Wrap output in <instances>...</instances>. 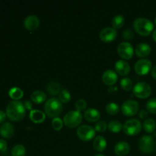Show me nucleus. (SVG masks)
<instances>
[{"label": "nucleus", "mask_w": 156, "mask_h": 156, "mask_svg": "<svg viewBox=\"0 0 156 156\" xmlns=\"http://www.w3.org/2000/svg\"><path fill=\"white\" fill-rule=\"evenodd\" d=\"M84 117L87 120L91 122H95L100 119L101 114L95 108H88L84 112Z\"/></svg>", "instance_id": "a211bd4d"}, {"label": "nucleus", "mask_w": 156, "mask_h": 156, "mask_svg": "<svg viewBox=\"0 0 156 156\" xmlns=\"http://www.w3.org/2000/svg\"><path fill=\"white\" fill-rule=\"evenodd\" d=\"M82 121V114L80 111H70L66 113L63 118V123L68 127L73 128L79 126Z\"/></svg>", "instance_id": "20e7f679"}, {"label": "nucleus", "mask_w": 156, "mask_h": 156, "mask_svg": "<svg viewBox=\"0 0 156 156\" xmlns=\"http://www.w3.org/2000/svg\"><path fill=\"white\" fill-rule=\"evenodd\" d=\"M152 65L150 59L143 58L137 60L135 63V71L139 75H146L150 71Z\"/></svg>", "instance_id": "9d476101"}, {"label": "nucleus", "mask_w": 156, "mask_h": 156, "mask_svg": "<svg viewBox=\"0 0 156 156\" xmlns=\"http://www.w3.org/2000/svg\"><path fill=\"white\" fill-rule=\"evenodd\" d=\"M152 76L156 79V66H154L152 69Z\"/></svg>", "instance_id": "a19ab883"}, {"label": "nucleus", "mask_w": 156, "mask_h": 156, "mask_svg": "<svg viewBox=\"0 0 156 156\" xmlns=\"http://www.w3.org/2000/svg\"><path fill=\"white\" fill-rule=\"evenodd\" d=\"M134 36V34L133 32V30L131 29L128 28L124 30V31L123 32V38L126 40H129V39H132Z\"/></svg>", "instance_id": "c9c22d12"}, {"label": "nucleus", "mask_w": 156, "mask_h": 156, "mask_svg": "<svg viewBox=\"0 0 156 156\" xmlns=\"http://www.w3.org/2000/svg\"><path fill=\"white\" fill-rule=\"evenodd\" d=\"M9 96L12 99H14V101L19 100L24 95V92H23L22 90L18 87H14V88H11L9 91Z\"/></svg>", "instance_id": "b1692460"}, {"label": "nucleus", "mask_w": 156, "mask_h": 156, "mask_svg": "<svg viewBox=\"0 0 156 156\" xmlns=\"http://www.w3.org/2000/svg\"><path fill=\"white\" fill-rule=\"evenodd\" d=\"M155 24H156V17H155Z\"/></svg>", "instance_id": "c03bdc74"}, {"label": "nucleus", "mask_w": 156, "mask_h": 156, "mask_svg": "<svg viewBox=\"0 0 156 156\" xmlns=\"http://www.w3.org/2000/svg\"><path fill=\"white\" fill-rule=\"evenodd\" d=\"M45 117V114L41 110H31L30 112V119L34 123H42Z\"/></svg>", "instance_id": "aec40b11"}, {"label": "nucleus", "mask_w": 156, "mask_h": 156, "mask_svg": "<svg viewBox=\"0 0 156 156\" xmlns=\"http://www.w3.org/2000/svg\"><path fill=\"white\" fill-rule=\"evenodd\" d=\"M62 125H63V121L59 117H55L52 120V126L56 130H59L62 129Z\"/></svg>", "instance_id": "473e14b6"}, {"label": "nucleus", "mask_w": 156, "mask_h": 156, "mask_svg": "<svg viewBox=\"0 0 156 156\" xmlns=\"http://www.w3.org/2000/svg\"><path fill=\"white\" fill-rule=\"evenodd\" d=\"M125 22L124 17L122 15H117L113 18L112 19V25L113 27L115 29L120 28L123 25Z\"/></svg>", "instance_id": "bb28decb"}, {"label": "nucleus", "mask_w": 156, "mask_h": 156, "mask_svg": "<svg viewBox=\"0 0 156 156\" xmlns=\"http://www.w3.org/2000/svg\"><path fill=\"white\" fill-rule=\"evenodd\" d=\"M107 124L105 120H100V121H98L95 124V130L99 131V132H102V131H105L107 129Z\"/></svg>", "instance_id": "f704fd0d"}, {"label": "nucleus", "mask_w": 156, "mask_h": 156, "mask_svg": "<svg viewBox=\"0 0 156 156\" xmlns=\"http://www.w3.org/2000/svg\"><path fill=\"white\" fill-rule=\"evenodd\" d=\"M95 156H105V155H103V154H97Z\"/></svg>", "instance_id": "37998d69"}, {"label": "nucleus", "mask_w": 156, "mask_h": 156, "mask_svg": "<svg viewBox=\"0 0 156 156\" xmlns=\"http://www.w3.org/2000/svg\"><path fill=\"white\" fill-rule=\"evenodd\" d=\"M106 111L108 114H117L120 111V106L115 102H110L106 105Z\"/></svg>", "instance_id": "c85d7f7f"}, {"label": "nucleus", "mask_w": 156, "mask_h": 156, "mask_svg": "<svg viewBox=\"0 0 156 156\" xmlns=\"http://www.w3.org/2000/svg\"><path fill=\"white\" fill-rule=\"evenodd\" d=\"M143 128L148 133L153 132L156 128V122L153 118H148L143 122Z\"/></svg>", "instance_id": "393cba45"}, {"label": "nucleus", "mask_w": 156, "mask_h": 156, "mask_svg": "<svg viewBox=\"0 0 156 156\" xmlns=\"http://www.w3.org/2000/svg\"><path fill=\"white\" fill-rule=\"evenodd\" d=\"M93 146L99 152L105 150L107 146V141L105 137L102 136H97L93 141Z\"/></svg>", "instance_id": "412c9836"}, {"label": "nucleus", "mask_w": 156, "mask_h": 156, "mask_svg": "<svg viewBox=\"0 0 156 156\" xmlns=\"http://www.w3.org/2000/svg\"><path fill=\"white\" fill-rule=\"evenodd\" d=\"M140 105L139 103L135 100L133 99H128L125 101L121 106V111L124 115L127 117L133 116L138 112Z\"/></svg>", "instance_id": "0eeeda50"}, {"label": "nucleus", "mask_w": 156, "mask_h": 156, "mask_svg": "<svg viewBox=\"0 0 156 156\" xmlns=\"http://www.w3.org/2000/svg\"><path fill=\"white\" fill-rule=\"evenodd\" d=\"M133 27L136 31L140 34L146 36L152 32L154 24L151 20L145 17H139L133 21Z\"/></svg>", "instance_id": "f03ea898"}, {"label": "nucleus", "mask_w": 156, "mask_h": 156, "mask_svg": "<svg viewBox=\"0 0 156 156\" xmlns=\"http://www.w3.org/2000/svg\"><path fill=\"white\" fill-rule=\"evenodd\" d=\"M26 109L24 104L19 101H12L6 108V116L12 121H19L24 118Z\"/></svg>", "instance_id": "f257e3e1"}, {"label": "nucleus", "mask_w": 156, "mask_h": 156, "mask_svg": "<svg viewBox=\"0 0 156 156\" xmlns=\"http://www.w3.org/2000/svg\"><path fill=\"white\" fill-rule=\"evenodd\" d=\"M155 142L153 137L149 135H144L139 140V148L140 150L146 153L152 152L154 149Z\"/></svg>", "instance_id": "1a4fd4ad"}, {"label": "nucleus", "mask_w": 156, "mask_h": 156, "mask_svg": "<svg viewBox=\"0 0 156 156\" xmlns=\"http://www.w3.org/2000/svg\"><path fill=\"white\" fill-rule=\"evenodd\" d=\"M155 145H156V142H155Z\"/></svg>", "instance_id": "a18cd8bd"}, {"label": "nucleus", "mask_w": 156, "mask_h": 156, "mask_svg": "<svg viewBox=\"0 0 156 156\" xmlns=\"http://www.w3.org/2000/svg\"><path fill=\"white\" fill-rule=\"evenodd\" d=\"M146 109L149 112L156 114V98H152L146 103Z\"/></svg>", "instance_id": "2f4dec72"}, {"label": "nucleus", "mask_w": 156, "mask_h": 156, "mask_svg": "<svg viewBox=\"0 0 156 156\" xmlns=\"http://www.w3.org/2000/svg\"><path fill=\"white\" fill-rule=\"evenodd\" d=\"M77 135L83 141H89L95 135V129L89 125H81L77 129Z\"/></svg>", "instance_id": "6e6552de"}, {"label": "nucleus", "mask_w": 156, "mask_h": 156, "mask_svg": "<svg viewBox=\"0 0 156 156\" xmlns=\"http://www.w3.org/2000/svg\"><path fill=\"white\" fill-rule=\"evenodd\" d=\"M135 52L138 56L146 57L150 53L151 47L149 44H146V43H140L136 47Z\"/></svg>", "instance_id": "6ab92c4d"}, {"label": "nucleus", "mask_w": 156, "mask_h": 156, "mask_svg": "<svg viewBox=\"0 0 156 156\" xmlns=\"http://www.w3.org/2000/svg\"><path fill=\"white\" fill-rule=\"evenodd\" d=\"M115 69L121 76H126L130 71V66L124 59H119L115 63Z\"/></svg>", "instance_id": "2eb2a0df"}, {"label": "nucleus", "mask_w": 156, "mask_h": 156, "mask_svg": "<svg viewBox=\"0 0 156 156\" xmlns=\"http://www.w3.org/2000/svg\"><path fill=\"white\" fill-rule=\"evenodd\" d=\"M24 108H25L26 110H29V111H31L32 109V103L31 101H30L29 100H26L24 102Z\"/></svg>", "instance_id": "58836bf2"}, {"label": "nucleus", "mask_w": 156, "mask_h": 156, "mask_svg": "<svg viewBox=\"0 0 156 156\" xmlns=\"http://www.w3.org/2000/svg\"><path fill=\"white\" fill-rule=\"evenodd\" d=\"M120 83L122 88L124 90H126V91H129L133 88L132 80L128 77H124L123 79H121Z\"/></svg>", "instance_id": "7c9ffc66"}, {"label": "nucleus", "mask_w": 156, "mask_h": 156, "mask_svg": "<svg viewBox=\"0 0 156 156\" xmlns=\"http://www.w3.org/2000/svg\"><path fill=\"white\" fill-rule=\"evenodd\" d=\"M14 134V126L10 123H3L0 126V135L3 138H11Z\"/></svg>", "instance_id": "f3484780"}, {"label": "nucleus", "mask_w": 156, "mask_h": 156, "mask_svg": "<svg viewBox=\"0 0 156 156\" xmlns=\"http://www.w3.org/2000/svg\"><path fill=\"white\" fill-rule=\"evenodd\" d=\"M47 91L51 95H56V94L60 93V91H62V88H61L60 84L58 83V82H50L47 84Z\"/></svg>", "instance_id": "5701e85b"}, {"label": "nucleus", "mask_w": 156, "mask_h": 156, "mask_svg": "<svg viewBox=\"0 0 156 156\" xmlns=\"http://www.w3.org/2000/svg\"><path fill=\"white\" fill-rule=\"evenodd\" d=\"M117 52L123 59H130L133 55V47L131 44L123 41L117 46Z\"/></svg>", "instance_id": "9b49d317"}, {"label": "nucleus", "mask_w": 156, "mask_h": 156, "mask_svg": "<svg viewBox=\"0 0 156 156\" xmlns=\"http://www.w3.org/2000/svg\"><path fill=\"white\" fill-rule=\"evenodd\" d=\"M108 128L112 132L117 133L121 130V129L123 128V126H122L121 123L119 120H113L111 121H110L109 123H108Z\"/></svg>", "instance_id": "cd10ccee"}, {"label": "nucleus", "mask_w": 156, "mask_h": 156, "mask_svg": "<svg viewBox=\"0 0 156 156\" xmlns=\"http://www.w3.org/2000/svg\"><path fill=\"white\" fill-rule=\"evenodd\" d=\"M148 116V111L145 109H142L140 110V112H139V117L140 118H146V117Z\"/></svg>", "instance_id": "4c0bfd02"}, {"label": "nucleus", "mask_w": 156, "mask_h": 156, "mask_svg": "<svg viewBox=\"0 0 156 156\" xmlns=\"http://www.w3.org/2000/svg\"><path fill=\"white\" fill-rule=\"evenodd\" d=\"M129 145L127 142L120 141L114 146V152L119 156L126 155L129 152Z\"/></svg>", "instance_id": "dca6fc26"}, {"label": "nucleus", "mask_w": 156, "mask_h": 156, "mask_svg": "<svg viewBox=\"0 0 156 156\" xmlns=\"http://www.w3.org/2000/svg\"><path fill=\"white\" fill-rule=\"evenodd\" d=\"M118 79V76L115 71L112 69H108L104 72L102 75V80L106 85H112L115 83Z\"/></svg>", "instance_id": "4468645a"}, {"label": "nucleus", "mask_w": 156, "mask_h": 156, "mask_svg": "<svg viewBox=\"0 0 156 156\" xmlns=\"http://www.w3.org/2000/svg\"><path fill=\"white\" fill-rule=\"evenodd\" d=\"M8 146L7 143H6L5 140H2V139H0V152L2 153H6L7 152Z\"/></svg>", "instance_id": "e433bc0d"}, {"label": "nucleus", "mask_w": 156, "mask_h": 156, "mask_svg": "<svg viewBox=\"0 0 156 156\" xmlns=\"http://www.w3.org/2000/svg\"><path fill=\"white\" fill-rule=\"evenodd\" d=\"M123 131L128 135H136L142 129V123L138 119L132 118L127 120L123 126Z\"/></svg>", "instance_id": "39448f33"}, {"label": "nucleus", "mask_w": 156, "mask_h": 156, "mask_svg": "<svg viewBox=\"0 0 156 156\" xmlns=\"http://www.w3.org/2000/svg\"><path fill=\"white\" fill-rule=\"evenodd\" d=\"M6 117V114L3 111L0 110V123H2V122L5 121Z\"/></svg>", "instance_id": "ea45409f"}, {"label": "nucleus", "mask_w": 156, "mask_h": 156, "mask_svg": "<svg viewBox=\"0 0 156 156\" xmlns=\"http://www.w3.org/2000/svg\"><path fill=\"white\" fill-rule=\"evenodd\" d=\"M40 24V19L37 15H30L25 18L24 26L29 30H34L37 28Z\"/></svg>", "instance_id": "ddd939ff"}, {"label": "nucleus", "mask_w": 156, "mask_h": 156, "mask_svg": "<svg viewBox=\"0 0 156 156\" xmlns=\"http://www.w3.org/2000/svg\"><path fill=\"white\" fill-rule=\"evenodd\" d=\"M133 92L140 98H146L150 95L152 92V88L147 82H140L134 85Z\"/></svg>", "instance_id": "423d86ee"}, {"label": "nucleus", "mask_w": 156, "mask_h": 156, "mask_svg": "<svg viewBox=\"0 0 156 156\" xmlns=\"http://www.w3.org/2000/svg\"><path fill=\"white\" fill-rule=\"evenodd\" d=\"M86 106V101L82 98L78 99V100L76 101V103H75V107H76V109L78 110V111H84V110H85Z\"/></svg>", "instance_id": "72a5a7b5"}, {"label": "nucleus", "mask_w": 156, "mask_h": 156, "mask_svg": "<svg viewBox=\"0 0 156 156\" xmlns=\"http://www.w3.org/2000/svg\"><path fill=\"white\" fill-rule=\"evenodd\" d=\"M152 37H153V39L156 41V29L153 31V34H152Z\"/></svg>", "instance_id": "79ce46f5"}, {"label": "nucleus", "mask_w": 156, "mask_h": 156, "mask_svg": "<svg viewBox=\"0 0 156 156\" xmlns=\"http://www.w3.org/2000/svg\"><path fill=\"white\" fill-rule=\"evenodd\" d=\"M62 102L56 98H50L44 105V111L50 117H57L62 113Z\"/></svg>", "instance_id": "7ed1b4c3"}, {"label": "nucleus", "mask_w": 156, "mask_h": 156, "mask_svg": "<svg viewBox=\"0 0 156 156\" xmlns=\"http://www.w3.org/2000/svg\"><path fill=\"white\" fill-rule=\"evenodd\" d=\"M71 99V94L67 89H62L59 94V100L62 103H66Z\"/></svg>", "instance_id": "c756f323"}, {"label": "nucleus", "mask_w": 156, "mask_h": 156, "mask_svg": "<svg viewBox=\"0 0 156 156\" xmlns=\"http://www.w3.org/2000/svg\"><path fill=\"white\" fill-rule=\"evenodd\" d=\"M30 98L34 103L41 104L47 99V94L45 92L41 91V90H36L31 93Z\"/></svg>", "instance_id": "4be33fe9"}, {"label": "nucleus", "mask_w": 156, "mask_h": 156, "mask_svg": "<svg viewBox=\"0 0 156 156\" xmlns=\"http://www.w3.org/2000/svg\"><path fill=\"white\" fill-rule=\"evenodd\" d=\"M26 149L21 144H17L12 149V156H24Z\"/></svg>", "instance_id": "a878e982"}, {"label": "nucleus", "mask_w": 156, "mask_h": 156, "mask_svg": "<svg viewBox=\"0 0 156 156\" xmlns=\"http://www.w3.org/2000/svg\"><path fill=\"white\" fill-rule=\"evenodd\" d=\"M117 32L115 28L111 27H106L100 32V38L104 42H111L117 37Z\"/></svg>", "instance_id": "f8f14e48"}]
</instances>
